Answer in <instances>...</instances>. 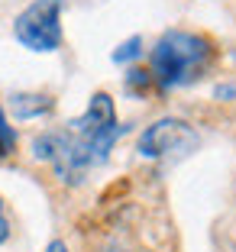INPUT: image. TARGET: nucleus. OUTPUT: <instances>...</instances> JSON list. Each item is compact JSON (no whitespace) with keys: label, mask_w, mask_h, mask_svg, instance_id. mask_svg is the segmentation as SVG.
Returning a JSON list of instances; mask_svg holds the SVG:
<instances>
[{"label":"nucleus","mask_w":236,"mask_h":252,"mask_svg":"<svg viewBox=\"0 0 236 252\" xmlns=\"http://www.w3.org/2000/svg\"><path fill=\"white\" fill-rule=\"evenodd\" d=\"M7 110L13 113V120H39L55 110V100L49 94H36V91H16L7 97Z\"/></svg>","instance_id":"39448f33"},{"label":"nucleus","mask_w":236,"mask_h":252,"mask_svg":"<svg viewBox=\"0 0 236 252\" xmlns=\"http://www.w3.org/2000/svg\"><path fill=\"white\" fill-rule=\"evenodd\" d=\"M120 136H123V126L117 120L113 97L97 91L78 120L33 139V156L39 162H49L65 185H81L91 168L110 158Z\"/></svg>","instance_id":"f257e3e1"},{"label":"nucleus","mask_w":236,"mask_h":252,"mask_svg":"<svg viewBox=\"0 0 236 252\" xmlns=\"http://www.w3.org/2000/svg\"><path fill=\"white\" fill-rule=\"evenodd\" d=\"M214 62V42L201 32L188 30H169L159 36L152 55H149V74L152 84L162 91L188 88L210 68Z\"/></svg>","instance_id":"f03ea898"},{"label":"nucleus","mask_w":236,"mask_h":252,"mask_svg":"<svg viewBox=\"0 0 236 252\" xmlns=\"http://www.w3.org/2000/svg\"><path fill=\"white\" fill-rule=\"evenodd\" d=\"M142 55V36H130L126 42H120L117 49H113V62L117 65H130V62H136Z\"/></svg>","instance_id":"0eeeda50"},{"label":"nucleus","mask_w":236,"mask_h":252,"mask_svg":"<svg viewBox=\"0 0 236 252\" xmlns=\"http://www.w3.org/2000/svg\"><path fill=\"white\" fill-rule=\"evenodd\" d=\"M201 146V136L194 126L178 117H162L152 126H146L136 139V152L152 162H169V158H185Z\"/></svg>","instance_id":"20e7f679"},{"label":"nucleus","mask_w":236,"mask_h":252,"mask_svg":"<svg viewBox=\"0 0 236 252\" xmlns=\"http://www.w3.org/2000/svg\"><path fill=\"white\" fill-rule=\"evenodd\" d=\"M13 152H16V129L10 123L3 104H0V158H10Z\"/></svg>","instance_id":"423d86ee"},{"label":"nucleus","mask_w":236,"mask_h":252,"mask_svg":"<svg viewBox=\"0 0 236 252\" xmlns=\"http://www.w3.org/2000/svg\"><path fill=\"white\" fill-rule=\"evenodd\" d=\"M62 10L65 0H33L13 20V36L30 52H59L62 45Z\"/></svg>","instance_id":"7ed1b4c3"},{"label":"nucleus","mask_w":236,"mask_h":252,"mask_svg":"<svg viewBox=\"0 0 236 252\" xmlns=\"http://www.w3.org/2000/svg\"><path fill=\"white\" fill-rule=\"evenodd\" d=\"M214 94H217V97H223V100H230V97H236V88H233V84H220Z\"/></svg>","instance_id":"9d476101"},{"label":"nucleus","mask_w":236,"mask_h":252,"mask_svg":"<svg viewBox=\"0 0 236 252\" xmlns=\"http://www.w3.org/2000/svg\"><path fill=\"white\" fill-rule=\"evenodd\" d=\"M110 252H113V249H110Z\"/></svg>","instance_id":"f8f14e48"},{"label":"nucleus","mask_w":236,"mask_h":252,"mask_svg":"<svg viewBox=\"0 0 236 252\" xmlns=\"http://www.w3.org/2000/svg\"><path fill=\"white\" fill-rule=\"evenodd\" d=\"M45 252H68V246L62 243V239H52V243H49V249H45Z\"/></svg>","instance_id":"9b49d317"},{"label":"nucleus","mask_w":236,"mask_h":252,"mask_svg":"<svg viewBox=\"0 0 236 252\" xmlns=\"http://www.w3.org/2000/svg\"><path fill=\"white\" fill-rule=\"evenodd\" d=\"M10 239V220H7V210H3V197H0V246Z\"/></svg>","instance_id":"1a4fd4ad"},{"label":"nucleus","mask_w":236,"mask_h":252,"mask_svg":"<svg viewBox=\"0 0 236 252\" xmlns=\"http://www.w3.org/2000/svg\"><path fill=\"white\" fill-rule=\"evenodd\" d=\"M149 84H152V74H149V71H139V68H133V71L126 74V88H130V91H146Z\"/></svg>","instance_id":"6e6552de"}]
</instances>
